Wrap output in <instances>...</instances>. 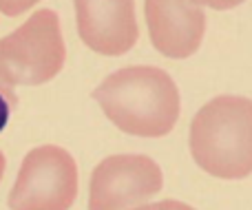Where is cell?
Masks as SVG:
<instances>
[{
    "label": "cell",
    "mask_w": 252,
    "mask_h": 210,
    "mask_svg": "<svg viewBox=\"0 0 252 210\" xmlns=\"http://www.w3.org/2000/svg\"><path fill=\"white\" fill-rule=\"evenodd\" d=\"M151 42L166 58H190L206 33V13L190 0H146L144 2Z\"/></svg>",
    "instance_id": "52a82bcc"
},
{
    "label": "cell",
    "mask_w": 252,
    "mask_h": 210,
    "mask_svg": "<svg viewBox=\"0 0 252 210\" xmlns=\"http://www.w3.org/2000/svg\"><path fill=\"white\" fill-rule=\"evenodd\" d=\"M164 177L146 155H111L95 166L89 210H135L161 190Z\"/></svg>",
    "instance_id": "5b68a950"
},
{
    "label": "cell",
    "mask_w": 252,
    "mask_h": 210,
    "mask_svg": "<svg viewBox=\"0 0 252 210\" xmlns=\"http://www.w3.org/2000/svg\"><path fill=\"white\" fill-rule=\"evenodd\" d=\"M190 2L197 4V7H210V9L223 11V9H232V7H237V4H241L244 0H190Z\"/></svg>",
    "instance_id": "8fae6325"
},
{
    "label": "cell",
    "mask_w": 252,
    "mask_h": 210,
    "mask_svg": "<svg viewBox=\"0 0 252 210\" xmlns=\"http://www.w3.org/2000/svg\"><path fill=\"white\" fill-rule=\"evenodd\" d=\"M64 58L60 18L53 9H40L25 25L0 38V71L13 87H38L53 80L64 66Z\"/></svg>",
    "instance_id": "3957f363"
},
{
    "label": "cell",
    "mask_w": 252,
    "mask_h": 210,
    "mask_svg": "<svg viewBox=\"0 0 252 210\" xmlns=\"http://www.w3.org/2000/svg\"><path fill=\"white\" fill-rule=\"evenodd\" d=\"M4 166H7V159H4L2 150H0V180H2V173H4Z\"/></svg>",
    "instance_id": "7c38bea8"
},
{
    "label": "cell",
    "mask_w": 252,
    "mask_h": 210,
    "mask_svg": "<svg viewBox=\"0 0 252 210\" xmlns=\"http://www.w3.org/2000/svg\"><path fill=\"white\" fill-rule=\"evenodd\" d=\"M82 42L100 56H124L137 42L133 0H73Z\"/></svg>",
    "instance_id": "8992f818"
},
{
    "label": "cell",
    "mask_w": 252,
    "mask_h": 210,
    "mask_svg": "<svg viewBox=\"0 0 252 210\" xmlns=\"http://www.w3.org/2000/svg\"><path fill=\"white\" fill-rule=\"evenodd\" d=\"M40 0H0V11L9 18H16L20 13H25L27 9H31L33 4H38Z\"/></svg>",
    "instance_id": "9c48e42d"
},
{
    "label": "cell",
    "mask_w": 252,
    "mask_h": 210,
    "mask_svg": "<svg viewBox=\"0 0 252 210\" xmlns=\"http://www.w3.org/2000/svg\"><path fill=\"white\" fill-rule=\"evenodd\" d=\"M190 153L197 166L219 180L252 173V100L219 95L197 111L190 124Z\"/></svg>",
    "instance_id": "7a4b0ae2"
},
{
    "label": "cell",
    "mask_w": 252,
    "mask_h": 210,
    "mask_svg": "<svg viewBox=\"0 0 252 210\" xmlns=\"http://www.w3.org/2000/svg\"><path fill=\"white\" fill-rule=\"evenodd\" d=\"M18 109V95L13 84L4 78V73L0 71V133L4 131V126L11 120V113Z\"/></svg>",
    "instance_id": "ba28073f"
},
{
    "label": "cell",
    "mask_w": 252,
    "mask_h": 210,
    "mask_svg": "<svg viewBox=\"0 0 252 210\" xmlns=\"http://www.w3.org/2000/svg\"><path fill=\"white\" fill-rule=\"evenodd\" d=\"M135 210H195V208L184 204V202H177V199H166V202L148 204V206H139Z\"/></svg>",
    "instance_id": "30bf717a"
},
{
    "label": "cell",
    "mask_w": 252,
    "mask_h": 210,
    "mask_svg": "<svg viewBox=\"0 0 252 210\" xmlns=\"http://www.w3.org/2000/svg\"><path fill=\"white\" fill-rule=\"evenodd\" d=\"M78 197V166L69 150L44 144L22 159L9 193L11 210H69Z\"/></svg>",
    "instance_id": "277c9868"
},
{
    "label": "cell",
    "mask_w": 252,
    "mask_h": 210,
    "mask_svg": "<svg viewBox=\"0 0 252 210\" xmlns=\"http://www.w3.org/2000/svg\"><path fill=\"white\" fill-rule=\"evenodd\" d=\"M91 95L128 135H168L179 118V91L173 78L157 66H124L102 80Z\"/></svg>",
    "instance_id": "6da1fadb"
}]
</instances>
